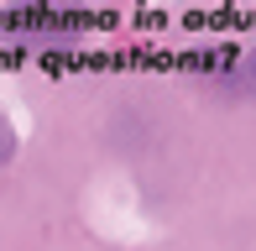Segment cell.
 Returning <instances> with one entry per match:
<instances>
[{"instance_id": "obj_1", "label": "cell", "mask_w": 256, "mask_h": 251, "mask_svg": "<svg viewBox=\"0 0 256 251\" xmlns=\"http://www.w3.org/2000/svg\"><path fill=\"white\" fill-rule=\"evenodd\" d=\"M94 26H104L89 10H63L52 0H21V6L0 10V37L21 42V48H74L78 37H89Z\"/></svg>"}, {"instance_id": "obj_3", "label": "cell", "mask_w": 256, "mask_h": 251, "mask_svg": "<svg viewBox=\"0 0 256 251\" xmlns=\"http://www.w3.org/2000/svg\"><path fill=\"white\" fill-rule=\"evenodd\" d=\"M10 157H16V131H10V120L0 116V168H6Z\"/></svg>"}, {"instance_id": "obj_2", "label": "cell", "mask_w": 256, "mask_h": 251, "mask_svg": "<svg viewBox=\"0 0 256 251\" xmlns=\"http://www.w3.org/2000/svg\"><path fill=\"white\" fill-rule=\"evenodd\" d=\"M220 78H225V84L236 89V94H256V48L236 52V58H230V68H225Z\"/></svg>"}]
</instances>
